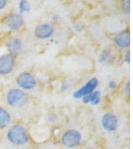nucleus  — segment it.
<instances>
[{"mask_svg": "<svg viewBox=\"0 0 133 149\" xmlns=\"http://www.w3.org/2000/svg\"><path fill=\"white\" fill-rule=\"evenodd\" d=\"M7 141L14 146H24L30 142V136L27 128L23 124H13L8 127L6 133Z\"/></svg>", "mask_w": 133, "mask_h": 149, "instance_id": "f257e3e1", "label": "nucleus"}, {"mask_svg": "<svg viewBox=\"0 0 133 149\" xmlns=\"http://www.w3.org/2000/svg\"><path fill=\"white\" fill-rule=\"evenodd\" d=\"M6 101L9 107L13 109H22L29 102V96L26 92L19 88H11L7 92Z\"/></svg>", "mask_w": 133, "mask_h": 149, "instance_id": "f03ea898", "label": "nucleus"}, {"mask_svg": "<svg viewBox=\"0 0 133 149\" xmlns=\"http://www.w3.org/2000/svg\"><path fill=\"white\" fill-rule=\"evenodd\" d=\"M82 143V134L75 128H68L61 135V143L67 149H76L80 146Z\"/></svg>", "mask_w": 133, "mask_h": 149, "instance_id": "7ed1b4c3", "label": "nucleus"}, {"mask_svg": "<svg viewBox=\"0 0 133 149\" xmlns=\"http://www.w3.org/2000/svg\"><path fill=\"white\" fill-rule=\"evenodd\" d=\"M15 83L22 91H31L37 87L38 81L33 73L29 71L22 72L15 78Z\"/></svg>", "mask_w": 133, "mask_h": 149, "instance_id": "20e7f679", "label": "nucleus"}, {"mask_svg": "<svg viewBox=\"0 0 133 149\" xmlns=\"http://www.w3.org/2000/svg\"><path fill=\"white\" fill-rule=\"evenodd\" d=\"M3 24L11 31H19L25 26L23 15L18 13H10L3 18Z\"/></svg>", "mask_w": 133, "mask_h": 149, "instance_id": "39448f33", "label": "nucleus"}, {"mask_svg": "<svg viewBox=\"0 0 133 149\" xmlns=\"http://www.w3.org/2000/svg\"><path fill=\"white\" fill-rule=\"evenodd\" d=\"M16 58L9 53L0 55V76H7L13 72L16 67Z\"/></svg>", "mask_w": 133, "mask_h": 149, "instance_id": "423d86ee", "label": "nucleus"}, {"mask_svg": "<svg viewBox=\"0 0 133 149\" xmlns=\"http://www.w3.org/2000/svg\"><path fill=\"white\" fill-rule=\"evenodd\" d=\"M6 48L10 55L17 58L23 53L25 49L24 42L18 36H10L8 38L6 42Z\"/></svg>", "mask_w": 133, "mask_h": 149, "instance_id": "0eeeda50", "label": "nucleus"}, {"mask_svg": "<svg viewBox=\"0 0 133 149\" xmlns=\"http://www.w3.org/2000/svg\"><path fill=\"white\" fill-rule=\"evenodd\" d=\"M98 86H99L98 78L95 77H91L84 85H82L80 88H79L76 92L73 93V97L76 99H81L83 96L90 95L93 92L96 91V88Z\"/></svg>", "mask_w": 133, "mask_h": 149, "instance_id": "6e6552de", "label": "nucleus"}, {"mask_svg": "<svg viewBox=\"0 0 133 149\" xmlns=\"http://www.w3.org/2000/svg\"><path fill=\"white\" fill-rule=\"evenodd\" d=\"M33 34L38 40H48L55 34V26L52 23H41L35 27Z\"/></svg>", "mask_w": 133, "mask_h": 149, "instance_id": "1a4fd4ad", "label": "nucleus"}, {"mask_svg": "<svg viewBox=\"0 0 133 149\" xmlns=\"http://www.w3.org/2000/svg\"><path fill=\"white\" fill-rule=\"evenodd\" d=\"M101 127L106 132L113 133L117 130L119 125V119L116 114L112 112H106L101 117Z\"/></svg>", "mask_w": 133, "mask_h": 149, "instance_id": "9d476101", "label": "nucleus"}, {"mask_svg": "<svg viewBox=\"0 0 133 149\" xmlns=\"http://www.w3.org/2000/svg\"><path fill=\"white\" fill-rule=\"evenodd\" d=\"M113 44L119 49H130V31L127 29H124L118 31L113 36Z\"/></svg>", "mask_w": 133, "mask_h": 149, "instance_id": "9b49d317", "label": "nucleus"}, {"mask_svg": "<svg viewBox=\"0 0 133 149\" xmlns=\"http://www.w3.org/2000/svg\"><path fill=\"white\" fill-rule=\"evenodd\" d=\"M83 104H91L92 106H97L101 102V93L98 90L93 92L90 95H87L81 98Z\"/></svg>", "mask_w": 133, "mask_h": 149, "instance_id": "f8f14e48", "label": "nucleus"}, {"mask_svg": "<svg viewBox=\"0 0 133 149\" xmlns=\"http://www.w3.org/2000/svg\"><path fill=\"white\" fill-rule=\"evenodd\" d=\"M11 124V115L9 111L0 106V129L9 127Z\"/></svg>", "mask_w": 133, "mask_h": 149, "instance_id": "ddd939ff", "label": "nucleus"}, {"mask_svg": "<svg viewBox=\"0 0 133 149\" xmlns=\"http://www.w3.org/2000/svg\"><path fill=\"white\" fill-rule=\"evenodd\" d=\"M112 58V52L109 48H105L98 57V62L100 64H108Z\"/></svg>", "mask_w": 133, "mask_h": 149, "instance_id": "4468645a", "label": "nucleus"}, {"mask_svg": "<svg viewBox=\"0 0 133 149\" xmlns=\"http://www.w3.org/2000/svg\"><path fill=\"white\" fill-rule=\"evenodd\" d=\"M18 10L19 13L21 15H23L24 13H29L31 10V5L29 1L26 0H21L18 3Z\"/></svg>", "mask_w": 133, "mask_h": 149, "instance_id": "2eb2a0df", "label": "nucleus"}, {"mask_svg": "<svg viewBox=\"0 0 133 149\" xmlns=\"http://www.w3.org/2000/svg\"><path fill=\"white\" fill-rule=\"evenodd\" d=\"M120 9L125 14H128L130 13V0H125L120 3Z\"/></svg>", "mask_w": 133, "mask_h": 149, "instance_id": "dca6fc26", "label": "nucleus"}, {"mask_svg": "<svg viewBox=\"0 0 133 149\" xmlns=\"http://www.w3.org/2000/svg\"><path fill=\"white\" fill-rule=\"evenodd\" d=\"M123 91L127 96H128L130 95V80L126 81V83H125L124 87H123Z\"/></svg>", "mask_w": 133, "mask_h": 149, "instance_id": "f3484780", "label": "nucleus"}, {"mask_svg": "<svg viewBox=\"0 0 133 149\" xmlns=\"http://www.w3.org/2000/svg\"><path fill=\"white\" fill-rule=\"evenodd\" d=\"M124 61L127 64H130V61H131V58H130V49H127L125 51V54H124Z\"/></svg>", "mask_w": 133, "mask_h": 149, "instance_id": "a211bd4d", "label": "nucleus"}, {"mask_svg": "<svg viewBox=\"0 0 133 149\" xmlns=\"http://www.w3.org/2000/svg\"><path fill=\"white\" fill-rule=\"evenodd\" d=\"M68 89H69V84H68V82H67V81H65V80L61 81V91L62 93H64V92L67 91Z\"/></svg>", "mask_w": 133, "mask_h": 149, "instance_id": "6ab92c4d", "label": "nucleus"}, {"mask_svg": "<svg viewBox=\"0 0 133 149\" xmlns=\"http://www.w3.org/2000/svg\"><path fill=\"white\" fill-rule=\"evenodd\" d=\"M117 87V83L115 82V80H109L108 82V88L111 89V90H114Z\"/></svg>", "mask_w": 133, "mask_h": 149, "instance_id": "aec40b11", "label": "nucleus"}, {"mask_svg": "<svg viewBox=\"0 0 133 149\" xmlns=\"http://www.w3.org/2000/svg\"><path fill=\"white\" fill-rule=\"evenodd\" d=\"M48 120H49V122H50V123L54 124V123L58 120V117H57L56 114H55V113H50V115H49V117H48Z\"/></svg>", "mask_w": 133, "mask_h": 149, "instance_id": "412c9836", "label": "nucleus"}, {"mask_svg": "<svg viewBox=\"0 0 133 149\" xmlns=\"http://www.w3.org/2000/svg\"><path fill=\"white\" fill-rule=\"evenodd\" d=\"M8 5V1L7 0H0V10L5 9Z\"/></svg>", "mask_w": 133, "mask_h": 149, "instance_id": "4be33fe9", "label": "nucleus"}, {"mask_svg": "<svg viewBox=\"0 0 133 149\" xmlns=\"http://www.w3.org/2000/svg\"><path fill=\"white\" fill-rule=\"evenodd\" d=\"M51 18H52V20H53V21H58V18H60V16H58V14H53L52 16H51Z\"/></svg>", "mask_w": 133, "mask_h": 149, "instance_id": "5701e85b", "label": "nucleus"}, {"mask_svg": "<svg viewBox=\"0 0 133 149\" xmlns=\"http://www.w3.org/2000/svg\"><path fill=\"white\" fill-rule=\"evenodd\" d=\"M84 149H96L95 146H86Z\"/></svg>", "mask_w": 133, "mask_h": 149, "instance_id": "b1692460", "label": "nucleus"}, {"mask_svg": "<svg viewBox=\"0 0 133 149\" xmlns=\"http://www.w3.org/2000/svg\"><path fill=\"white\" fill-rule=\"evenodd\" d=\"M111 149H115V148H111Z\"/></svg>", "mask_w": 133, "mask_h": 149, "instance_id": "393cba45", "label": "nucleus"}]
</instances>
